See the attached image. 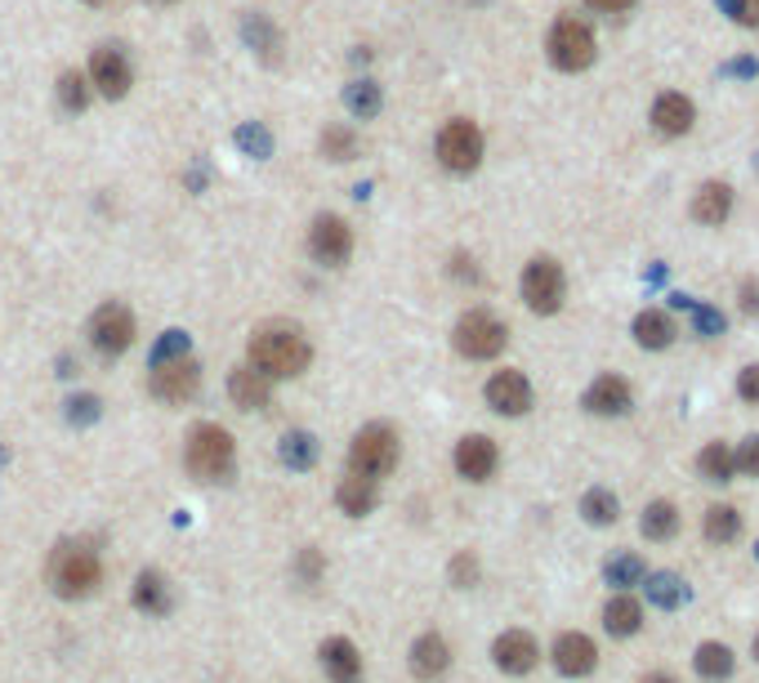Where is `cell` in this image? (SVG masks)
I'll use <instances>...</instances> for the list:
<instances>
[{
	"instance_id": "obj_1",
	"label": "cell",
	"mask_w": 759,
	"mask_h": 683,
	"mask_svg": "<svg viewBox=\"0 0 759 683\" xmlns=\"http://www.w3.org/2000/svg\"><path fill=\"white\" fill-rule=\"evenodd\" d=\"M313 349L299 326L291 322H268L251 335V367L264 371L268 380H286V376H299L308 367Z\"/></svg>"
},
{
	"instance_id": "obj_2",
	"label": "cell",
	"mask_w": 759,
	"mask_h": 683,
	"mask_svg": "<svg viewBox=\"0 0 759 683\" xmlns=\"http://www.w3.org/2000/svg\"><path fill=\"white\" fill-rule=\"evenodd\" d=\"M98 577H103L98 554H94L85 540H63V545H54V554H50V586H54V595H63V599H85V595H94Z\"/></svg>"
},
{
	"instance_id": "obj_3",
	"label": "cell",
	"mask_w": 759,
	"mask_h": 683,
	"mask_svg": "<svg viewBox=\"0 0 759 683\" xmlns=\"http://www.w3.org/2000/svg\"><path fill=\"white\" fill-rule=\"evenodd\" d=\"M233 455H238V446H233L229 429H220V424H197L188 433L183 461H188L192 479H201V483H224L233 474Z\"/></svg>"
},
{
	"instance_id": "obj_4",
	"label": "cell",
	"mask_w": 759,
	"mask_h": 683,
	"mask_svg": "<svg viewBox=\"0 0 759 683\" xmlns=\"http://www.w3.org/2000/svg\"><path fill=\"white\" fill-rule=\"evenodd\" d=\"M393 465H398V433L389 424H367L349 446V474L380 483L384 474H393Z\"/></svg>"
},
{
	"instance_id": "obj_5",
	"label": "cell",
	"mask_w": 759,
	"mask_h": 683,
	"mask_svg": "<svg viewBox=\"0 0 759 683\" xmlns=\"http://www.w3.org/2000/svg\"><path fill=\"white\" fill-rule=\"evenodd\" d=\"M89 345L103 358H122L135 345V317H130V308L126 304H103L89 317Z\"/></svg>"
},
{
	"instance_id": "obj_6",
	"label": "cell",
	"mask_w": 759,
	"mask_h": 683,
	"mask_svg": "<svg viewBox=\"0 0 759 683\" xmlns=\"http://www.w3.org/2000/svg\"><path fill=\"white\" fill-rule=\"evenodd\" d=\"M550 63L563 72H581L594 63V32L581 19H559L550 32Z\"/></svg>"
},
{
	"instance_id": "obj_7",
	"label": "cell",
	"mask_w": 759,
	"mask_h": 683,
	"mask_svg": "<svg viewBox=\"0 0 759 683\" xmlns=\"http://www.w3.org/2000/svg\"><path fill=\"white\" fill-rule=\"evenodd\" d=\"M148 389L161 398V402H188L197 389H201V367L183 354L175 358H157L152 362V376H148Z\"/></svg>"
},
{
	"instance_id": "obj_8",
	"label": "cell",
	"mask_w": 759,
	"mask_h": 683,
	"mask_svg": "<svg viewBox=\"0 0 759 683\" xmlns=\"http://www.w3.org/2000/svg\"><path fill=\"white\" fill-rule=\"evenodd\" d=\"M456 349L465 358H496L505 349V322H496L492 313L474 308L456 322Z\"/></svg>"
},
{
	"instance_id": "obj_9",
	"label": "cell",
	"mask_w": 759,
	"mask_h": 683,
	"mask_svg": "<svg viewBox=\"0 0 759 683\" xmlns=\"http://www.w3.org/2000/svg\"><path fill=\"white\" fill-rule=\"evenodd\" d=\"M308 251H313L317 264L340 269L354 255V228L340 214H317L313 228H308Z\"/></svg>"
},
{
	"instance_id": "obj_10",
	"label": "cell",
	"mask_w": 759,
	"mask_h": 683,
	"mask_svg": "<svg viewBox=\"0 0 759 683\" xmlns=\"http://www.w3.org/2000/svg\"><path fill=\"white\" fill-rule=\"evenodd\" d=\"M439 161H443L447 170H456V175L474 170V166L483 161V135H478V126L465 122V117L447 122L443 135H439Z\"/></svg>"
},
{
	"instance_id": "obj_11",
	"label": "cell",
	"mask_w": 759,
	"mask_h": 683,
	"mask_svg": "<svg viewBox=\"0 0 759 683\" xmlns=\"http://www.w3.org/2000/svg\"><path fill=\"white\" fill-rule=\"evenodd\" d=\"M563 291H568V282H563V269L555 260H531L527 264V273H523V300L536 313H559Z\"/></svg>"
},
{
	"instance_id": "obj_12",
	"label": "cell",
	"mask_w": 759,
	"mask_h": 683,
	"mask_svg": "<svg viewBox=\"0 0 759 683\" xmlns=\"http://www.w3.org/2000/svg\"><path fill=\"white\" fill-rule=\"evenodd\" d=\"M89 81H94V90H98V94H107V98H122V94L130 90V81H135V72H130V59H126L117 45H103V50H94V59H89Z\"/></svg>"
},
{
	"instance_id": "obj_13",
	"label": "cell",
	"mask_w": 759,
	"mask_h": 683,
	"mask_svg": "<svg viewBox=\"0 0 759 683\" xmlns=\"http://www.w3.org/2000/svg\"><path fill=\"white\" fill-rule=\"evenodd\" d=\"M496 442L492 438H483V433H470V438H461V446H456V470H461V479H470V483H487L492 474H496Z\"/></svg>"
},
{
	"instance_id": "obj_14",
	"label": "cell",
	"mask_w": 759,
	"mask_h": 683,
	"mask_svg": "<svg viewBox=\"0 0 759 683\" xmlns=\"http://www.w3.org/2000/svg\"><path fill=\"white\" fill-rule=\"evenodd\" d=\"M487 402H492V411H500V416H523V411L531 407V385H527V376H523V371H496V376L487 380Z\"/></svg>"
},
{
	"instance_id": "obj_15",
	"label": "cell",
	"mask_w": 759,
	"mask_h": 683,
	"mask_svg": "<svg viewBox=\"0 0 759 683\" xmlns=\"http://www.w3.org/2000/svg\"><path fill=\"white\" fill-rule=\"evenodd\" d=\"M492 656H496V665L505 670V674H527L531 665H536V639L531 634H523V630H505L500 639H496V648H492Z\"/></svg>"
},
{
	"instance_id": "obj_16",
	"label": "cell",
	"mask_w": 759,
	"mask_h": 683,
	"mask_svg": "<svg viewBox=\"0 0 759 683\" xmlns=\"http://www.w3.org/2000/svg\"><path fill=\"white\" fill-rule=\"evenodd\" d=\"M594 661H599L594 639H586V634H559V643H555V665H559V674L581 679V674L594 670Z\"/></svg>"
},
{
	"instance_id": "obj_17",
	"label": "cell",
	"mask_w": 759,
	"mask_h": 683,
	"mask_svg": "<svg viewBox=\"0 0 759 683\" xmlns=\"http://www.w3.org/2000/svg\"><path fill=\"white\" fill-rule=\"evenodd\" d=\"M447 665H452V648L443 634L415 639V648H411V674L415 679H439V674H447Z\"/></svg>"
},
{
	"instance_id": "obj_18",
	"label": "cell",
	"mask_w": 759,
	"mask_h": 683,
	"mask_svg": "<svg viewBox=\"0 0 759 683\" xmlns=\"http://www.w3.org/2000/svg\"><path fill=\"white\" fill-rule=\"evenodd\" d=\"M229 393H233V402H238L242 411H260V407H268V398H273V380H268L264 371H255V367H238L233 380H229Z\"/></svg>"
},
{
	"instance_id": "obj_19",
	"label": "cell",
	"mask_w": 759,
	"mask_h": 683,
	"mask_svg": "<svg viewBox=\"0 0 759 683\" xmlns=\"http://www.w3.org/2000/svg\"><path fill=\"white\" fill-rule=\"evenodd\" d=\"M321 665H327V674L336 683H358L362 679V656L349 639H327L321 643Z\"/></svg>"
},
{
	"instance_id": "obj_20",
	"label": "cell",
	"mask_w": 759,
	"mask_h": 683,
	"mask_svg": "<svg viewBox=\"0 0 759 683\" xmlns=\"http://www.w3.org/2000/svg\"><path fill=\"white\" fill-rule=\"evenodd\" d=\"M586 407L594 416H621L630 407V385L621 376H599L590 389H586Z\"/></svg>"
},
{
	"instance_id": "obj_21",
	"label": "cell",
	"mask_w": 759,
	"mask_h": 683,
	"mask_svg": "<svg viewBox=\"0 0 759 683\" xmlns=\"http://www.w3.org/2000/svg\"><path fill=\"white\" fill-rule=\"evenodd\" d=\"M653 126H657L662 135H684V130L693 126V103H688L684 94H662V98L653 103Z\"/></svg>"
},
{
	"instance_id": "obj_22",
	"label": "cell",
	"mask_w": 759,
	"mask_h": 683,
	"mask_svg": "<svg viewBox=\"0 0 759 683\" xmlns=\"http://www.w3.org/2000/svg\"><path fill=\"white\" fill-rule=\"evenodd\" d=\"M170 603H175V595H170L166 577L161 572H139V581H135V608L148 612V617H166Z\"/></svg>"
},
{
	"instance_id": "obj_23",
	"label": "cell",
	"mask_w": 759,
	"mask_h": 683,
	"mask_svg": "<svg viewBox=\"0 0 759 683\" xmlns=\"http://www.w3.org/2000/svg\"><path fill=\"white\" fill-rule=\"evenodd\" d=\"M634 335H639L643 349H666L671 339H675V322L662 308H647V313L634 317Z\"/></svg>"
},
{
	"instance_id": "obj_24",
	"label": "cell",
	"mask_w": 759,
	"mask_h": 683,
	"mask_svg": "<svg viewBox=\"0 0 759 683\" xmlns=\"http://www.w3.org/2000/svg\"><path fill=\"white\" fill-rule=\"evenodd\" d=\"M603 626H608V634H616V639L639 634V626H643V608H639L630 595H616V599H608V608H603Z\"/></svg>"
},
{
	"instance_id": "obj_25",
	"label": "cell",
	"mask_w": 759,
	"mask_h": 683,
	"mask_svg": "<svg viewBox=\"0 0 759 683\" xmlns=\"http://www.w3.org/2000/svg\"><path fill=\"white\" fill-rule=\"evenodd\" d=\"M336 501H340V509H345V514L362 518V514H371V509H376V483H371V479H362V474H349V479L340 483Z\"/></svg>"
},
{
	"instance_id": "obj_26",
	"label": "cell",
	"mask_w": 759,
	"mask_h": 683,
	"mask_svg": "<svg viewBox=\"0 0 759 683\" xmlns=\"http://www.w3.org/2000/svg\"><path fill=\"white\" fill-rule=\"evenodd\" d=\"M679 532V509L671 501H653L643 509V536L647 540H671Z\"/></svg>"
},
{
	"instance_id": "obj_27",
	"label": "cell",
	"mask_w": 759,
	"mask_h": 683,
	"mask_svg": "<svg viewBox=\"0 0 759 683\" xmlns=\"http://www.w3.org/2000/svg\"><path fill=\"white\" fill-rule=\"evenodd\" d=\"M728 206H732V192H728L724 183H706V188L697 192V201H693V214H697L702 223H724Z\"/></svg>"
},
{
	"instance_id": "obj_28",
	"label": "cell",
	"mask_w": 759,
	"mask_h": 683,
	"mask_svg": "<svg viewBox=\"0 0 759 683\" xmlns=\"http://www.w3.org/2000/svg\"><path fill=\"white\" fill-rule=\"evenodd\" d=\"M246 41L260 50V59H268V63L282 59V36H277V28H273L264 14H251V19H246Z\"/></svg>"
},
{
	"instance_id": "obj_29",
	"label": "cell",
	"mask_w": 759,
	"mask_h": 683,
	"mask_svg": "<svg viewBox=\"0 0 759 683\" xmlns=\"http://www.w3.org/2000/svg\"><path fill=\"white\" fill-rule=\"evenodd\" d=\"M693 665H697V674L702 679H728L732 674V652L724 648V643H702L697 648V656H693Z\"/></svg>"
},
{
	"instance_id": "obj_30",
	"label": "cell",
	"mask_w": 759,
	"mask_h": 683,
	"mask_svg": "<svg viewBox=\"0 0 759 683\" xmlns=\"http://www.w3.org/2000/svg\"><path fill=\"white\" fill-rule=\"evenodd\" d=\"M321 157L327 161H354L358 157V135L349 126H327L321 130Z\"/></svg>"
},
{
	"instance_id": "obj_31",
	"label": "cell",
	"mask_w": 759,
	"mask_h": 683,
	"mask_svg": "<svg viewBox=\"0 0 759 683\" xmlns=\"http://www.w3.org/2000/svg\"><path fill=\"white\" fill-rule=\"evenodd\" d=\"M282 461H286L291 470H308V465L317 461V442H313V433H286V438H282Z\"/></svg>"
},
{
	"instance_id": "obj_32",
	"label": "cell",
	"mask_w": 759,
	"mask_h": 683,
	"mask_svg": "<svg viewBox=\"0 0 759 683\" xmlns=\"http://www.w3.org/2000/svg\"><path fill=\"white\" fill-rule=\"evenodd\" d=\"M697 465H702V474H706V479H715V483H728V479L737 474L732 451H728L724 442H710V446L702 451V461H697Z\"/></svg>"
},
{
	"instance_id": "obj_33",
	"label": "cell",
	"mask_w": 759,
	"mask_h": 683,
	"mask_svg": "<svg viewBox=\"0 0 759 683\" xmlns=\"http://www.w3.org/2000/svg\"><path fill=\"white\" fill-rule=\"evenodd\" d=\"M737 532H741V514L732 509V505H715L710 514H706V536L710 540H737Z\"/></svg>"
},
{
	"instance_id": "obj_34",
	"label": "cell",
	"mask_w": 759,
	"mask_h": 683,
	"mask_svg": "<svg viewBox=\"0 0 759 683\" xmlns=\"http://www.w3.org/2000/svg\"><path fill=\"white\" fill-rule=\"evenodd\" d=\"M581 514H586L594 527H608V523H616V496H612V492H603V487H594V492H586Z\"/></svg>"
},
{
	"instance_id": "obj_35",
	"label": "cell",
	"mask_w": 759,
	"mask_h": 683,
	"mask_svg": "<svg viewBox=\"0 0 759 683\" xmlns=\"http://www.w3.org/2000/svg\"><path fill=\"white\" fill-rule=\"evenodd\" d=\"M349 112H354V117H376V112H380V90H376V81L349 85Z\"/></svg>"
},
{
	"instance_id": "obj_36",
	"label": "cell",
	"mask_w": 759,
	"mask_h": 683,
	"mask_svg": "<svg viewBox=\"0 0 759 683\" xmlns=\"http://www.w3.org/2000/svg\"><path fill=\"white\" fill-rule=\"evenodd\" d=\"M639 577H643V563L634 554H616L608 563V586H634Z\"/></svg>"
},
{
	"instance_id": "obj_37",
	"label": "cell",
	"mask_w": 759,
	"mask_h": 683,
	"mask_svg": "<svg viewBox=\"0 0 759 683\" xmlns=\"http://www.w3.org/2000/svg\"><path fill=\"white\" fill-rule=\"evenodd\" d=\"M59 98H63L67 112H81V107L89 103V90H85V81H81L76 72H63V76H59Z\"/></svg>"
},
{
	"instance_id": "obj_38",
	"label": "cell",
	"mask_w": 759,
	"mask_h": 683,
	"mask_svg": "<svg viewBox=\"0 0 759 683\" xmlns=\"http://www.w3.org/2000/svg\"><path fill=\"white\" fill-rule=\"evenodd\" d=\"M647 595H653V603H662V608L684 603V586H679V577H666V572L647 581Z\"/></svg>"
},
{
	"instance_id": "obj_39",
	"label": "cell",
	"mask_w": 759,
	"mask_h": 683,
	"mask_svg": "<svg viewBox=\"0 0 759 683\" xmlns=\"http://www.w3.org/2000/svg\"><path fill=\"white\" fill-rule=\"evenodd\" d=\"M732 465H737L741 474H755V479H759V433L746 438V442L732 451Z\"/></svg>"
},
{
	"instance_id": "obj_40",
	"label": "cell",
	"mask_w": 759,
	"mask_h": 683,
	"mask_svg": "<svg viewBox=\"0 0 759 683\" xmlns=\"http://www.w3.org/2000/svg\"><path fill=\"white\" fill-rule=\"evenodd\" d=\"M452 581H456L461 590L478 581V558H474V554H456V558H452Z\"/></svg>"
},
{
	"instance_id": "obj_41",
	"label": "cell",
	"mask_w": 759,
	"mask_h": 683,
	"mask_svg": "<svg viewBox=\"0 0 759 683\" xmlns=\"http://www.w3.org/2000/svg\"><path fill=\"white\" fill-rule=\"evenodd\" d=\"M728 10H732V19H737V23L759 28V0H728Z\"/></svg>"
},
{
	"instance_id": "obj_42",
	"label": "cell",
	"mask_w": 759,
	"mask_h": 683,
	"mask_svg": "<svg viewBox=\"0 0 759 683\" xmlns=\"http://www.w3.org/2000/svg\"><path fill=\"white\" fill-rule=\"evenodd\" d=\"M737 393H741L746 402H759V367H746V371H741V380H737Z\"/></svg>"
},
{
	"instance_id": "obj_43",
	"label": "cell",
	"mask_w": 759,
	"mask_h": 683,
	"mask_svg": "<svg viewBox=\"0 0 759 683\" xmlns=\"http://www.w3.org/2000/svg\"><path fill=\"white\" fill-rule=\"evenodd\" d=\"M299 577H304V581H317V577H321V554H317V549H304V554H299Z\"/></svg>"
},
{
	"instance_id": "obj_44",
	"label": "cell",
	"mask_w": 759,
	"mask_h": 683,
	"mask_svg": "<svg viewBox=\"0 0 759 683\" xmlns=\"http://www.w3.org/2000/svg\"><path fill=\"white\" fill-rule=\"evenodd\" d=\"M98 416V398H76L72 402V420H94Z\"/></svg>"
},
{
	"instance_id": "obj_45",
	"label": "cell",
	"mask_w": 759,
	"mask_h": 683,
	"mask_svg": "<svg viewBox=\"0 0 759 683\" xmlns=\"http://www.w3.org/2000/svg\"><path fill=\"white\" fill-rule=\"evenodd\" d=\"M590 6L599 10V14H621V10H630L634 0H590Z\"/></svg>"
},
{
	"instance_id": "obj_46",
	"label": "cell",
	"mask_w": 759,
	"mask_h": 683,
	"mask_svg": "<svg viewBox=\"0 0 759 683\" xmlns=\"http://www.w3.org/2000/svg\"><path fill=\"white\" fill-rule=\"evenodd\" d=\"M643 683H675V679H666V674H653V679H643Z\"/></svg>"
},
{
	"instance_id": "obj_47",
	"label": "cell",
	"mask_w": 759,
	"mask_h": 683,
	"mask_svg": "<svg viewBox=\"0 0 759 683\" xmlns=\"http://www.w3.org/2000/svg\"><path fill=\"white\" fill-rule=\"evenodd\" d=\"M755 661H759V634H755Z\"/></svg>"
},
{
	"instance_id": "obj_48",
	"label": "cell",
	"mask_w": 759,
	"mask_h": 683,
	"mask_svg": "<svg viewBox=\"0 0 759 683\" xmlns=\"http://www.w3.org/2000/svg\"><path fill=\"white\" fill-rule=\"evenodd\" d=\"M85 6H103V0H85Z\"/></svg>"
}]
</instances>
